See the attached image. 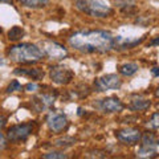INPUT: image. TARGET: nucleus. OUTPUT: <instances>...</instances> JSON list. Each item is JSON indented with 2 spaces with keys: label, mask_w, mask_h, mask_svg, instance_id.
<instances>
[{
  "label": "nucleus",
  "mask_w": 159,
  "mask_h": 159,
  "mask_svg": "<svg viewBox=\"0 0 159 159\" xmlns=\"http://www.w3.org/2000/svg\"><path fill=\"white\" fill-rule=\"evenodd\" d=\"M68 43L82 53H105L116 48V36L102 29H86L73 33Z\"/></svg>",
  "instance_id": "f257e3e1"
},
{
  "label": "nucleus",
  "mask_w": 159,
  "mask_h": 159,
  "mask_svg": "<svg viewBox=\"0 0 159 159\" xmlns=\"http://www.w3.org/2000/svg\"><path fill=\"white\" fill-rule=\"evenodd\" d=\"M37 89H39V85H37V84H34V82H29V84H27V85H25V90L27 92H36L37 90Z\"/></svg>",
  "instance_id": "4be33fe9"
},
{
  "label": "nucleus",
  "mask_w": 159,
  "mask_h": 159,
  "mask_svg": "<svg viewBox=\"0 0 159 159\" xmlns=\"http://www.w3.org/2000/svg\"><path fill=\"white\" fill-rule=\"evenodd\" d=\"M24 36V29L21 27H12L11 29H9L8 32V39L11 40V41H17V40H20Z\"/></svg>",
  "instance_id": "dca6fc26"
},
{
  "label": "nucleus",
  "mask_w": 159,
  "mask_h": 159,
  "mask_svg": "<svg viewBox=\"0 0 159 159\" xmlns=\"http://www.w3.org/2000/svg\"><path fill=\"white\" fill-rule=\"evenodd\" d=\"M148 106H150V101H147V99H134L131 102L133 110H145Z\"/></svg>",
  "instance_id": "f3484780"
},
{
  "label": "nucleus",
  "mask_w": 159,
  "mask_h": 159,
  "mask_svg": "<svg viewBox=\"0 0 159 159\" xmlns=\"http://www.w3.org/2000/svg\"><path fill=\"white\" fill-rule=\"evenodd\" d=\"M48 127L54 133H61L68 126V118L62 113H51L47 119Z\"/></svg>",
  "instance_id": "9d476101"
},
{
  "label": "nucleus",
  "mask_w": 159,
  "mask_h": 159,
  "mask_svg": "<svg viewBox=\"0 0 159 159\" xmlns=\"http://www.w3.org/2000/svg\"><path fill=\"white\" fill-rule=\"evenodd\" d=\"M148 126L152 127V129H159V111L158 113H154L150 121H148Z\"/></svg>",
  "instance_id": "412c9836"
},
{
  "label": "nucleus",
  "mask_w": 159,
  "mask_h": 159,
  "mask_svg": "<svg viewBox=\"0 0 159 159\" xmlns=\"http://www.w3.org/2000/svg\"><path fill=\"white\" fill-rule=\"evenodd\" d=\"M15 74L24 76L32 80H43L44 78V70L40 68H17L13 70Z\"/></svg>",
  "instance_id": "9b49d317"
},
{
  "label": "nucleus",
  "mask_w": 159,
  "mask_h": 159,
  "mask_svg": "<svg viewBox=\"0 0 159 159\" xmlns=\"http://www.w3.org/2000/svg\"><path fill=\"white\" fill-rule=\"evenodd\" d=\"M2 3H12V0H0Z\"/></svg>",
  "instance_id": "bb28decb"
},
{
  "label": "nucleus",
  "mask_w": 159,
  "mask_h": 159,
  "mask_svg": "<svg viewBox=\"0 0 159 159\" xmlns=\"http://www.w3.org/2000/svg\"><path fill=\"white\" fill-rule=\"evenodd\" d=\"M23 89L21 84H20L17 80H13V81L9 84L8 88H7V93H13V92H20Z\"/></svg>",
  "instance_id": "aec40b11"
},
{
  "label": "nucleus",
  "mask_w": 159,
  "mask_h": 159,
  "mask_svg": "<svg viewBox=\"0 0 159 159\" xmlns=\"http://www.w3.org/2000/svg\"><path fill=\"white\" fill-rule=\"evenodd\" d=\"M3 64H4V58L0 56V65H3Z\"/></svg>",
  "instance_id": "c85d7f7f"
},
{
  "label": "nucleus",
  "mask_w": 159,
  "mask_h": 159,
  "mask_svg": "<svg viewBox=\"0 0 159 159\" xmlns=\"http://www.w3.org/2000/svg\"><path fill=\"white\" fill-rule=\"evenodd\" d=\"M44 159H65L68 158L66 154L64 152H58V151H51V152H47L43 155Z\"/></svg>",
  "instance_id": "a211bd4d"
},
{
  "label": "nucleus",
  "mask_w": 159,
  "mask_h": 159,
  "mask_svg": "<svg viewBox=\"0 0 159 159\" xmlns=\"http://www.w3.org/2000/svg\"><path fill=\"white\" fill-rule=\"evenodd\" d=\"M32 131H33L32 123H21V125H15V126L8 129L7 138L11 142L25 141V139L31 135Z\"/></svg>",
  "instance_id": "39448f33"
},
{
  "label": "nucleus",
  "mask_w": 159,
  "mask_h": 159,
  "mask_svg": "<svg viewBox=\"0 0 159 159\" xmlns=\"http://www.w3.org/2000/svg\"><path fill=\"white\" fill-rule=\"evenodd\" d=\"M8 57L16 64H33L44 57V52L33 44H16L8 51Z\"/></svg>",
  "instance_id": "f03ea898"
},
{
  "label": "nucleus",
  "mask_w": 159,
  "mask_h": 159,
  "mask_svg": "<svg viewBox=\"0 0 159 159\" xmlns=\"http://www.w3.org/2000/svg\"><path fill=\"white\" fill-rule=\"evenodd\" d=\"M74 6L78 11L92 17H109L113 9L106 0H76Z\"/></svg>",
  "instance_id": "7ed1b4c3"
},
{
  "label": "nucleus",
  "mask_w": 159,
  "mask_h": 159,
  "mask_svg": "<svg viewBox=\"0 0 159 159\" xmlns=\"http://www.w3.org/2000/svg\"><path fill=\"white\" fill-rule=\"evenodd\" d=\"M44 54L51 58V60H62L68 56V51L66 48L61 45L58 43H53V41H47L44 43V49H43Z\"/></svg>",
  "instance_id": "6e6552de"
},
{
  "label": "nucleus",
  "mask_w": 159,
  "mask_h": 159,
  "mask_svg": "<svg viewBox=\"0 0 159 159\" xmlns=\"http://www.w3.org/2000/svg\"><path fill=\"white\" fill-rule=\"evenodd\" d=\"M6 147H7V138L2 131H0V150H4Z\"/></svg>",
  "instance_id": "5701e85b"
},
{
  "label": "nucleus",
  "mask_w": 159,
  "mask_h": 159,
  "mask_svg": "<svg viewBox=\"0 0 159 159\" xmlns=\"http://www.w3.org/2000/svg\"><path fill=\"white\" fill-rule=\"evenodd\" d=\"M6 123H7V118L3 117V116H0V130L6 126Z\"/></svg>",
  "instance_id": "b1692460"
},
{
  "label": "nucleus",
  "mask_w": 159,
  "mask_h": 159,
  "mask_svg": "<svg viewBox=\"0 0 159 159\" xmlns=\"http://www.w3.org/2000/svg\"><path fill=\"white\" fill-rule=\"evenodd\" d=\"M19 3L27 8L39 9V8L47 7L49 4V0H19Z\"/></svg>",
  "instance_id": "4468645a"
},
{
  "label": "nucleus",
  "mask_w": 159,
  "mask_h": 159,
  "mask_svg": "<svg viewBox=\"0 0 159 159\" xmlns=\"http://www.w3.org/2000/svg\"><path fill=\"white\" fill-rule=\"evenodd\" d=\"M138 64L135 62H127V64H123V65H121L118 68V72L122 74V76H126V77H130L133 76V74H135L138 72Z\"/></svg>",
  "instance_id": "ddd939ff"
},
{
  "label": "nucleus",
  "mask_w": 159,
  "mask_h": 159,
  "mask_svg": "<svg viewBox=\"0 0 159 159\" xmlns=\"http://www.w3.org/2000/svg\"><path fill=\"white\" fill-rule=\"evenodd\" d=\"M150 45H159V37H157V39H154V40H151Z\"/></svg>",
  "instance_id": "a878e982"
},
{
  "label": "nucleus",
  "mask_w": 159,
  "mask_h": 159,
  "mask_svg": "<svg viewBox=\"0 0 159 159\" xmlns=\"http://www.w3.org/2000/svg\"><path fill=\"white\" fill-rule=\"evenodd\" d=\"M51 80L57 84V85H68V84L72 82V80L74 77V73L68 68H64V66H54L51 69Z\"/></svg>",
  "instance_id": "423d86ee"
},
{
  "label": "nucleus",
  "mask_w": 159,
  "mask_h": 159,
  "mask_svg": "<svg viewBox=\"0 0 159 159\" xmlns=\"http://www.w3.org/2000/svg\"><path fill=\"white\" fill-rule=\"evenodd\" d=\"M54 99H56V97H54L53 94L44 93V94H40L39 97L33 98V103L36 105L37 110H39V111H41V110H44V109L51 107L53 103H54Z\"/></svg>",
  "instance_id": "f8f14e48"
},
{
  "label": "nucleus",
  "mask_w": 159,
  "mask_h": 159,
  "mask_svg": "<svg viewBox=\"0 0 159 159\" xmlns=\"http://www.w3.org/2000/svg\"><path fill=\"white\" fill-rule=\"evenodd\" d=\"M73 143H74V139H73V138L65 137V138L57 139V141L54 142V145H56V146H61V147H69V146H72Z\"/></svg>",
  "instance_id": "6ab92c4d"
},
{
  "label": "nucleus",
  "mask_w": 159,
  "mask_h": 159,
  "mask_svg": "<svg viewBox=\"0 0 159 159\" xmlns=\"http://www.w3.org/2000/svg\"><path fill=\"white\" fill-rule=\"evenodd\" d=\"M99 110L102 113H118L123 110V103L119 98L117 97H107V98H103V99H99L96 105Z\"/></svg>",
  "instance_id": "1a4fd4ad"
},
{
  "label": "nucleus",
  "mask_w": 159,
  "mask_h": 159,
  "mask_svg": "<svg viewBox=\"0 0 159 159\" xmlns=\"http://www.w3.org/2000/svg\"><path fill=\"white\" fill-rule=\"evenodd\" d=\"M122 86V81L117 74H105L98 77L94 81L96 92H107V90H118Z\"/></svg>",
  "instance_id": "20e7f679"
},
{
  "label": "nucleus",
  "mask_w": 159,
  "mask_h": 159,
  "mask_svg": "<svg viewBox=\"0 0 159 159\" xmlns=\"http://www.w3.org/2000/svg\"><path fill=\"white\" fill-rule=\"evenodd\" d=\"M116 138L119 142L125 143V145H135L141 141L142 138V133L138 129L134 127H126V129H121V130L116 131Z\"/></svg>",
  "instance_id": "0eeeda50"
},
{
  "label": "nucleus",
  "mask_w": 159,
  "mask_h": 159,
  "mask_svg": "<svg viewBox=\"0 0 159 159\" xmlns=\"http://www.w3.org/2000/svg\"><path fill=\"white\" fill-rule=\"evenodd\" d=\"M155 96H157V97H159V86L157 88V90H155Z\"/></svg>",
  "instance_id": "cd10ccee"
},
{
  "label": "nucleus",
  "mask_w": 159,
  "mask_h": 159,
  "mask_svg": "<svg viewBox=\"0 0 159 159\" xmlns=\"http://www.w3.org/2000/svg\"><path fill=\"white\" fill-rule=\"evenodd\" d=\"M151 73H152L154 77H158V76H159V66L152 68V69H151Z\"/></svg>",
  "instance_id": "393cba45"
},
{
  "label": "nucleus",
  "mask_w": 159,
  "mask_h": 159,
  "mask_svg": "<svg viewBox=\"0 0 159 159\" xmlns=\"http://www.w3.org/2000/svg\"><path fill=\"white\" fill-rule=\"evenodd\" d=\"M157 155V151L154 148V145H142L141 148L138 150L139 158H152Z\"/></svg>",
  "instance_id": "2eb2a0df"
}]
</instances>
